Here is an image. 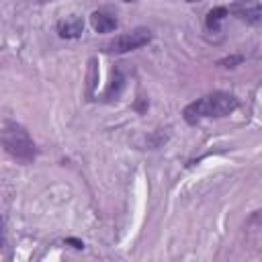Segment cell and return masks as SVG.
I'll return each instance as SVG.
<instances>
[{
  "instance_id": "4",
  "label": "cell",
  "mask_w": 262,
  "mask_h": 262,
  "mask_svg": "<svg viewBox=\"0 0 262 262\" xmlns=\"http://www.w3.org/2000/svg\"><path fill=\"white\" fill-rule=\"evenodd\" d=\"M231 12L246 23L252 25H262V4L254 2V0H239L231 6Z\"/></svg>"
},
{
  "instance_id": "8",
  "label": "cell",
  "mask_w": 262,
  "mask_h": 262,
  "mask_svg": "<svg viewBox=\"0 0 262 262\" xmlns=\"http://www.w3.org/2000/svg\"><path fill=\"white\" fill-rule=\"evenodd\" d=\"M225 16H227V8H223V6L213 8V10L207 14V25H209V29H217V25H219Z\"/></svg>"
},
{
  "instance_id": "6",
  "label": "cell",
  "mask_w": 262,
  "mask_h": 262,
  "mask_svg": "<svg viewBox=\"0 0 262 262\" xmlns=\"http://www.w3.org/2000/svg\"><path fill=\"white\" fill-rule=\"evenodd\" d=\"M90 23H92V27H94L96 33H111L117 27V18L111 16V14H106V12H92Z\"/></svg>"
},
{
  "instance_id": "2",
  "label": "cell",
  "mask_w": 262,
  "mask_h": 262,
  "mask_svg": "<svg viewBox=\"0 0 262 262\" xmlns=\"http://www.w3.org/2000/svg\"><path fill=\"white\" fill-rule=\"evenodd\" d=\"M2 145L6 154H10L20 162H31L35 158V143L27 133V129L16 121H8V119L2 121Z\"/></svg>"
},
{
  "instance_id": "5",
  "label": "cell",
  "mask_w": 262,
  "mask_h": 262,
  "mask_svg": "<svg viewBox=\"0 0 262 262\" xmlns=\"http://www.w3.org/2000/svg\"><path fill=\"white\" fill-rule=\"evenodd\" d=\"M57 31H59V35L66 37V39H76V37H80L82 31H84V20H82L80 16H76V14L66 16L63 20H59Z\"/></svg>"
},
{
  "instance_id": "7",
  "label": "cell",
  "mask_w": 262,
  "mask_h": 262,
  "mask_svg": "<svg viewBox=\"0 0 262 262\" xmlns=\"http://www.w3.org/2000/svg\"><path fill=\"white\" fill-rule=\"evenodd\" d=\"M121 88H123V76H121V72L119 70H115L113 72V80H111V86H108V90H106V98H117L119 94H121Z\"/></svg>"
},
{
  "instance_id": "11",
  "label": "cell",
  "mask_w": 262,
  "mask_h": 262,
  "mask_svg": "<svg viewBox=\"0 0 262 262\" xmlns=\"http://www.w3.org/2000/svg\"><path fill=\"white\" fill-rule=\"evenodd\" d=\"M190 2H194V0H190Z\"/></svg>"
},
{
  "instance_id": "9",
  "label": "cell",
  "mask_w": 262,
  "mask_h": 262,
  "mask_svg": "<svg viewBox=\"0 0 262 262\" xmlns=\"http://www.w3.org/2000/svg\"><path fill=\"white\" fill-rule=\"evenodd\" d=\"M96 82H98V66H96V59H90V68H88V94H92Z\"/></svg>"
},
{
  "instance_id": "10",
  "label": "cell",
  "mask_w": 262,
  "mask_h": 262,
  "mask_svg": "<svg viewBox=\"0 0 262 262\" xmlns=\"http://www.w3.org/2000/svg\"><path fill=\"white\" fill-rule=\"evenodd\" d=\"M239 61H242V57H229V59H223L221 63L225 66V63H239Z\"/></svg>"
},
{
  "instance_id": "3",
  "label": "cell",
  "mask_w": 262,
  "mask_h": 262,
  "mask_svg": "<svg viewBox=\"0 0 262 262\" xmlns=\"http://www.w3.org/2000/svg\"><path fill=\"white\" fill-rule=\"evenodd\" d=\"M151 41V31L149 29H133L129 33H123V35H117L115 39L106 41L102 45V51L104 53H127V51H133L137 47H143Z\"/></svg>"
},
{
  "instance_id": "1",
  "label": "cell",
  "mask_w": 262,
  "mask_h": 262,
  "mask_svg": "<svg viewBox=\"0 0 262 262\" xmlns=\"http://www.w3.org/2000/svg\"><path fill=\"white\" fill-rule=\"evenodd\" d=\"M237 106V98L229 92H213V94H207L194 102H190L186 108H184V119L186 123L194 125L203 119H209V117H225L229 115L233 108Z\"/></svg>"
}]
</instances>
